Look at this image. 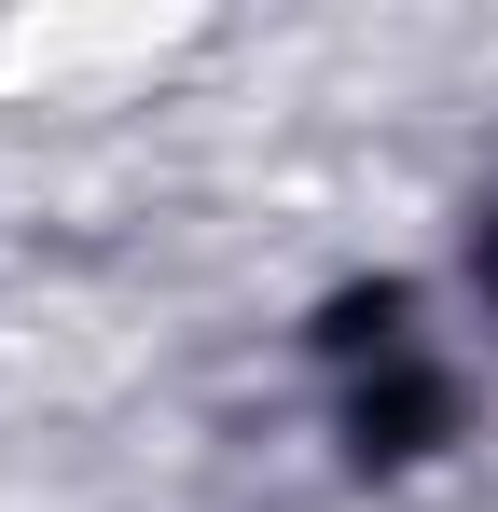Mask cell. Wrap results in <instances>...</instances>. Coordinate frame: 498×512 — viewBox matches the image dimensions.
<instances>
[{"label":"cell","instance_id":"obj_1","mask_svg":"<svg viewBox=\"0 0 498 512\" xmlns=\"http://www.w3.org/2000/svg\"><path fill=\"white\" fill-rule=\"evenodd\" d=\"M485 277H498V236H485Z\"/></svg>","mask_w":498,"mask_h":512}]
</instances>
